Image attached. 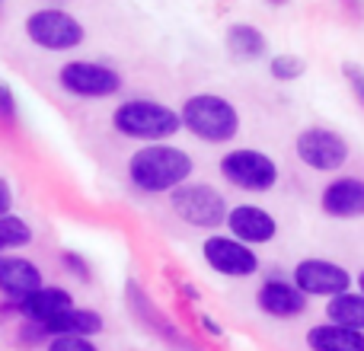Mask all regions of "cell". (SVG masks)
I'll use <instances>...</instances> for the list:
<instances>
[{"instance_id": "obj_21", "label": "cell", "mask_w": 364, "mask_h": 351, "mask_svg": "<svg viewBox=\"0 0 364 351\" xmlns=\"http://www.w3.org/2000/svg\"><path fill=\"white\" fill-rule=\"evenodd\" d=\"M304 70H307V64H304L297 55H288V51H284V55H275L269 61V74L275 77V80H282V83L304 77Z\"/></svg>"}, {"instance_id": "obj_16", "label": "cell", "mask_w": 364, "mask_h": 351, "mask_svg": "<svg viewBox=\"0 0 364 351\" xmlns=\"http://www.w3.org/2000/svg\"><path fill=\"white\" fill-rule=\"evenodd\" d=\"M307 348L310 351H364V333L326 323V326H314L307 333Z\"/></svg>"}, {"instance_id": "obj_1", "label": "cell", "mask_w": 364, "mask_h": 351, "mask_svg": "<svg viewBox=\"0 0 364 351\" xmlns=\"http://www.w3.org/2000/svg\"><path fill=\"white\" fill-rule=\"evenodd\" d=\"M195 163L182 147H170V144H151L141 147L132 153L128 160V179L134 188L147 195H164L179 188L182 182H188Z\"/></svg>"}, {"instance_id": "obj_9", "label": "cell", "mask_w": 364, "mask_h": 351, "mask_svg": "<svg viewBox=\"0 0 364 351\" xmlns=\"http://www.w3.org/2000/svg\"><path fill=\"white\" fill-rule=\"evenodd\" d=\"M201 256H205L208 269H214L224 278H250L259 271V256L233 237H218V233L208 237L201 246Z\"/></svg>"}, {"instance_id": "obj_2", "label": "cell", "mask_w": 364, "mask_h": 351, "mask_svg": "<svg viewBox=\"0 0 364 351\" xmlns=\"http://www.w3.org/2000/svg\"><path fill=\"white\" fill-rule=\"evenodd\" d=\"M112 128L122 138L147 141V144H164L182 128L176 109L154 99H128L112 112Z\"/></svg>"}, {"instance_id": "obj_10", "label": "cell", "mask_w": 364, "mask_h": 351, "mask_svg": "<svg viewBox=\"0 0 364 351\" xmlns=\"http://www.w3.org/2000/svg\"><path fill=\"white\" fill-rule=\"evenodd\" d=\"M291 281L307 297H336L352 288V275L342 265L329 262V259H301L294 265Z\"/></svg>"}, {"instance_id": "obj_4", "label": "cell", "mask_w": 364, "mask_h": 351, "mask_svg": "<svg viewBox=\"0 0 364 351\" xmlns=\"http://www.w3.org/2000/svg\"><path fill=\"white\" fill-rule=\"evenodd\" d=\"M26 36L42 51H74L83 45L87 29L74 13L61 10V6H42L26 16Z\"/></svg>"}, {"instance_id": "obj_11", "label": "cell", "mask_w": 364, "mask_h": 351, "mask_svg": "<svg viewBox=\"0 0 364 351\" xmlns=\"http://www.w3.org/2000/svg\"><path fill=\"white\" fill-rule=\"evenodd\" d=\"M227 230H230L233 239L246 246H262V243H272L278 233V220L272 217L265 207L259 205H237L227 211Z\"/></svg>"}, {"instance_id": "obj_13", "label": "cell", "mask_w": 364, "mask_h": 351, "mask_svg": "<svg viewBox=\"0 0 364 351\" xmlns=\"http://www.w3.org/2000/svg\"><path fill=\"white\" fill-rule=\"evenodd\" d=\"M320 207H323V214H329L336 220L364 217V179H355V176L333 179L323 188Z\"/></svg>"}, {"instance_id": "obj_22", "label": "cell", "mask_w": 364, "mask_h": 351, "mask_svg": "<svg viewBox=\"0 0 364 351\" xmlns=\"http://www.w3.org/2000/svg\"><path fill=\"white\" fill-rule=\"evenodd\" d=\"M19 119V106H16V96H13V87L0 77V122L4 125H16Z\"/></svg>"}, {"instance_id": "obj_15", "label": "cell", "mask_w": 364, "mask_h": 351, "mask_svg": "<svg viewBox=\"0 0 364 351\" xmlns=\"http://www.w3.org/2000/svg\"><path fill=\"white\" fill-rule=\"evenodd\" d=\"M42 288V269L26 256H0V294L10 301H23L26 294Z\"/></svg>"}, {"instance_id": "obj_5", "label": "cell", "mask_w": 364, "mask_h": 351, "mask_svg": "<svg viewBox=\"0 0 364 351\" xmlns=\"http://www.w3.org/2000/svg\"><path fill=\"white\" fill-rule=\"evenodd\" d=\"M170 205L176 211L179 220H186L188 227H198V230H214L227 220V201L208 182H182L179 188L170 192Z\"/></svg>"}, {"instance_id": "obj_12", "label": "cell", "mask_w": 364, "mask_h": 351, "mask_svg": "<svg viewBox=\"0 0 364 351\" xmlns=\"http://www.w3.org/2000/svg\"><path fill=\"white\" fill-rule=\"evenodd\" d=\"M70 307H74L70 291L58 288V284H42L38 291H32V294H26L23 301H16V313L23 316L26 323H38L42 329L51 326V323H55L61 313H68Z\"/></svg>"}, {"instance_id": "obj_25", "label": "cell", "mask_w": 364, "mask_h": 351, "mask_svg": "<svg viewBox=\"0 0 364 351\" xmlns=\"http://www.w3.org/2000/svg\"><path fill=\"white\" fill-rule=\"evenodd\" d=\"M61 262L68 265V269L74 271V275L80 278V281H90V265L83 262V259L77 256V252H64V256H61Z\"/></svg>"}, {"instance_id": "obj_6", "label": "cell", "mask_w": 364, "mask_h": 351, "mask_svg": "<svg viewBox=\"0 0 364 351\" xmlns=\"http://www.w3.org/2000/svg\"><path fill=\"white\" fill-rule=\"evenodd\" d=\"M220 176L240 192H269L278 182V163L262 151L237 147L220 157Z\"/></svg>"}, {"instance_id": "obj_3", "label": "cell", "mask_w": 364, "mask_h": 351, "mask_svg": "<svg viewBox=\"0 0 364 351\" xmlns=\"http://www.w3.org/2000/svg\"><path fill=\"white\" fill-rule=\"evenodd\" d=\"M179 119L182 128H188L195 138L208 141V144H227L240 131V112L233 109V102L214 93L188 96L179 109Z\"/></svg>"}, {"instance_id": "obj_14", "label": "cell", "mask_w": 364, "mask_h": 351, "mask_svg": "<svg viewBox=\"0 0 364 351\" xmlns=\"http://www.w3.org/2000/svg\"><path fill=\"white\" fill-rule=\"evenodd\" d=\"M256 303L262 313L275 316V320H294V316H301L307 310V294H301L294 281L272 278L256 291Z\"/></svg>"}, {"instance_id": "obj_24", "label": "cell", "mask_w": 364, "mask_h": 351, "mask_svg": "<svg viewBox=\"0 0 364 351\" xmlns=\"http://www.w3.org/2000/svg\"><path fill=\"white\" fill-rule=\"evenodd\" d=\"M346 80H348V87H352V93H355V99L364 106V68H358V64H346Z\"/></svg>"}, {"instance_id": "obj_27", "label": "cell", "mask_w": 364, "mask_h": 351, "mask_svg": "<svg viewBox=\"0 0 364 351\" xmlns=\"http://www.w3.org/2000/svg\"><path fill=\"white\" fill-rule=\"evenodd\" d=\"M358 291H361V294H364V271H361V275H358Z\"/></svg>"}, {"instance_id": "obj_7", "label": "cell", "mask_w": 364, "mask_h": 351, "mask_svg": "<svg viewBox=\"0 0 364 351\" xmlns=\"http://www.w3.org/2000/svg\"><path fill=\"white\" fill-rule=\"evenodd\" d=\"M58 83L77 99H109L122 90V74L100 61H68L58 70Z\"/></svg>"}, {"instance_id": "obj_20", "label": "cell", "mask_w": 364, "mask_h": 351, "mask_svg": "<svg viewBox=\"0 0 364 351\" xmlns=\"http://www.w3.org/2000/svg\"><path fill=\"white\" fill-rule=\"evenodd\" d=\"M32 243V227L26 217H16V214H4L0 217V256L6 249H23V246Z\"/></svg>"}, {"instance_id": "obj_28", "label": "cell", "mask_w": 364, "mask_h": 351, "mask_svg": "<svg viewBox=\"0 0 364 351\" xmlns=\"http://www.w3.org/2000/svg\"><path fill=\"white\" fill-rule=\"evenodd\" d=\"M272 4H284V0H272Z\"/></svg>"}, {"instance_id": "obj_23", "label": "cell", "mask_w": 364, "mask_h": 351, "mask_svg": "<svg viewBox=\"0 0 364 351\" xmlns=\"http://www.w3.org/2000/svg\"><path fill=\"white\" fill-rule=\"evenodd\" d=\"M48 351H100L93 345V339H83V335H51Z\"/></svg>"}, {"instance_id": "obj_18", "label": "cell", "mask_w": 364, "mask_h": 351, "mask_svg": "<svg viewBox=\"0 0 364 351\" xmlns=\"http://www.w3.org/2000/svg\"><path fill=\"white\" fill-rule=\"evenodd\" d=\"M102 333V316L96 310H83V307H70L68 313H61L51 326H45V335H83L93 339Z\"/></svg>"}, {"instance_id": "obj_8", "label": "cell", "mask_w": 364, "mask_h": 351, "mask_svg": "<svg viewBox=\"0 0 364 351\" xmlns=\"http://www.w3.org/2000/svg\"><path fill=\"white\" fill-rule=\"evenodd\" d=\"M294 153L304 166L316 173H336L348 163V141L329 128H304L294 141Z\"/></svg>"}, {"instance_id": "obj_26", "label": "cell", "mask_w": 364, "mask_h": 351, "mask_svg": "<svg viewBox=\"0 0 364 351\" xmlns=\"http://www.w3.org/2000/svg\"><path fill=\"white\" fill-rule=\"evenodd\" d=\"M10 211H13V188H10V182L0 176V217Z\"/></svg>"}, {"instance_id": "obj_17", "label": "cell", "mask_w": 364, "mask_h": 351, "mask_svg": "<svg viewBox=\"0 0 364 351\" xmlns=\"http://www.w3.org/2000/svg\"><path fill=\"white\" fill-rule=\"evenodd\" d=\"M227 51H230L233 61H259L269 48V38L250 23H233L227 29Z\"/></svg>"}, {"instance_id": "obj_19", "label": "cell", "mask_w": 364, "mask_h": 351, "mask_svg": "<svg viewBox=\"0 0 364 351\" xmlns=\"http://www.w3.org/2000/svg\"><path fill=\"white\" fill-rule=\"evenodd\" d=\"M326 320L336 323V326L358 329V333H364V294H361V291H342V294L329 297Z\"/></svg>"}, {"instance_id": "obj_29", "label": "cell", "mask_w": 364, "mask_h": 351, "mask_svg": "<svg viewBox=\"0 0 364 351\" xmlns=\"http://www.w3.org/2000/svg\"><path fill=\"white\" fill-rule=\"evenodd\" d=\"M0 4H4V0H0Z\"/></svg>"}]
</instances>
